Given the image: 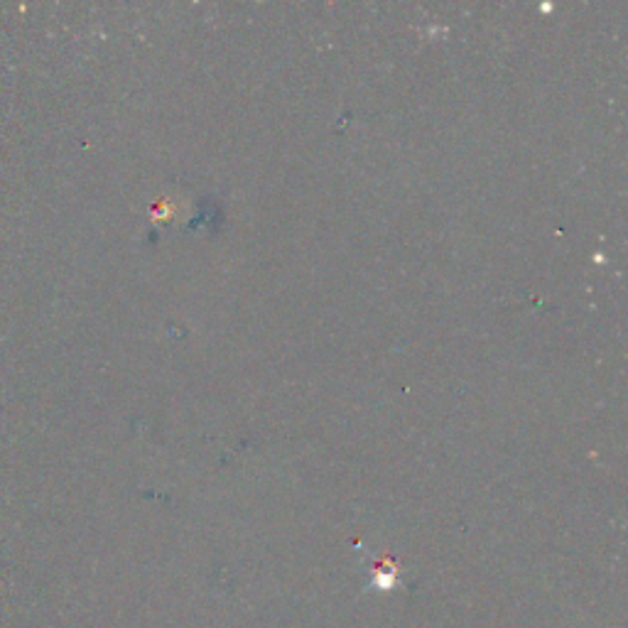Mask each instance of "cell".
I'll return each mask as SVG.
<instances>
[{"instance_id":"cell-1","label":"cell","mask_w":628,"mask_h":628,"mask_svg":"<svg viewBox=\"0 0 628 628\" xmlns=\"http://www.w3.org/2000/svg\"><path fill=\"white\" fill-rule=\"evenodd\" d=\"M395 587H400V565L393 560H386L383 565H376L371 572V584H368V592H381L388 594Z\"/></svg>"}]
</instances>
